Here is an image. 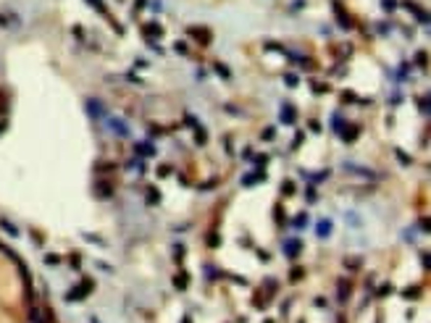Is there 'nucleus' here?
Segmentation results:
<instances>
[{
    "label": "nucleus",
    "mask_w": 431,
    "mask_h": 323,
    "mask_svg": "<svg viewBox=\"0 0 431 323\" xmlns=\"http://www.w3.org/2000/svg\"><path fill=\"white\" fill-rule=\"evenodd\" d=\"M89 289H92V281L84 279V281H82V286H77V292H71V294H68V300H82V297H87V294H89Z\"/></svg>",
    "instance_id": "1"
},
{
    "label": "nucleus",
    "mask_w": 431,
    "mask_h": 323,
    "mask_svg": "<svg viewBox=\"0 0 431 323\" xmlns=\"http://www.w3.org/2000/svg\"><path fill=\"white\" fill-rule=\"evenodd\" d=\"M192 34H197V42H208L210 40V32L208 29H197V27H189Z\"/></svg>",
    "instance_id": "2"
},
{
    "label": "nucleus",
    "mask_w": 431,
    "mask_h": 323,
    "mask_svg": "<svg viewBox=\"0 0 431 323\" xmlns=\"http://www.w3.org/2000/svg\"><path fill=\"white\" fill-rule=\"evenodd\" d=\"M284 253L290 255V258H295V255L300 253V242H286V244H284Z\"/></svg>",
    "instance_id": "3"
},
{
    "label": "nucleus",
    "mask_w": 431,
    "mask_h": 323,
    "mask_svg": "<svg viewBox=\"0 0 431 323\" xmlns=\"http://www.w3.org/2000/svg\"><path fill=\"white\" fill-rule=\"evenodd\" d=\"M281 118H284V123H292V121H295V111H292V108H284Z\"/></svg>",
    "instance_id": "4"
},
{
    "label": "nucleus",
    "mask_w": 431,
    "mask_h": 323,
    "mask_svg": "<svg viewBox=\"0 0 431 323\" xmlns=\"http://www.w3.org/2000/svg\"><path fill=\"white\" fill-rule=\"evenodd\" d=\"M329 229H331V223H329V221H321V223H318V234H321V237H326V234H329Z\"/></svg>",
    "instance_id": "5"
},
{
    "label": "nucleus",
    "mask_w": 431,
    "mask_h": 323,
    "mask_svg": "<svg viewBox=\"0 0 431 323\" xmlns=\"http://www.w3.org/2000/svg\"><path fill=\"white\" fill-rule=\"evenodd\" d=\"M0 223H3V229L8 231V234H19V229H16V226H11L8 221H0Z\"/></svg>",
    "instance_id": "6"
},
{
    "label": "nucleus",
    "mask_w": 431,
    "mask_h": 323,
    "mask_svg": "<svg viewBox=\"0 0 431 323\" xmlns=\"http://www.w3.org/2000/svg\"><path fill=\"white\" fill-rule=\"evenodd\" d=\"M174 284L179 286V289H184V286H187V276H176V279H174Z\"/></svg>",
    "instance_id": "7"
},
{
    "label": "nucleus",
    "mask_w": 431,
    "mask_h": 323,
    "mask_svg": "<svg viewBox=\"0 0 431 323\" xmlns=\"http://www.w3.org/2000/svg\"><path fill=\"white\" fill-rule=\"evenodd\" d=\"M145 32H148V34H160V27H155V24H148V27H145Z\"/></svg>",
    "instance_id": "8"
},
{
    "label": "nucleus",
    "mask_w": 431,
    "mask_h": 323,
    "mask_svg": "<svg viewBox=\"0 0 431 323\" xmlns=\"http://www.w3.org/2000/svg\"><path fill=\"white\" fill-rule=\"evenodd\" d=\"M284 82L290 84V87H295V84H297V77H295V74H286V77H284Z\"/></svg>",
    "instance_id": "9"
},
{
    "label": "nucleus",
    "mask_w": 431,
    "mask_h": 323,
    "mask_svg": "<svg viewBox=\"0 0 431 323\" xmlns=\"http://www.w3.org/2000/svg\"><path fill=\"white\" fill-rule=\"evenodd\" d=\"M148 200H150V203H158V192H155V189H148Z\"/></svg>",
    "instance_id": "10"
},
{
    "label": "nucleus",
    "mask_w": 431,
    "mask_h": 323,
    "mask_svg": "<svg viewBox=\"0 0 431 323\" xmlns=\"http://www.w3.org/2000/svg\"><path fill=\"white\" fill-rule=\"evenodd\" d=\"M216 71H219V74H221V77H226V79H229V68H224L221 63H219V66H216Z\"/></svg>",
    "instance_id": "11"
},
{
    "label": "nucleus",
    "mask_w": 431,
    "mask_h": 323,
    "mask_svg": "<svg viewBox=\"0 0 431 323\" xmlns=\"http://www.w3.org/2000/svg\"><path fill=\"white\" fill-rule=\"evenodd\" d=\"M45 260H47V263H50V265H56V263H61V258H58V255H47V258H45Z\"/></svg>",
    "instance_id": "12"
},
{
    "label": "nucleus",
    "mask_w": 431,
    "mask_h": 323,
    "mask_svg": "<svg viewBox=\"0 0 431 323\" xmlns=\"http://www.w3.org/2000/svg\"><path fill=\"white\" fill-rule=\"evenodd\" d=\"M281 189H284V192H290V194H292V192H295V184H292V182H286V184H284Z\"/></svg>",
    "instance_id": "13"
},
{
    "label": "nucleus",
    "mask_w": 431,
    "mask_h": 323,
    "mask_svg": "<svg viewBox=\"0 0 431 323\" xmlns=\"http://www.w3.org/2000/svg\"><path fill=\"white\" fill-rule=\"evenodd\" d=\"M158 173H160V176H166V173H171V168H169V166H160V168H158Z\"/></svg>",
    "instance_id": "14"
},
{
    "label": "nucleus",
    "mask_w": 431,
    "mask_h": 323,
    "mask_svg": "<svg viewBox=\"0 0 431 323\" xmlns=\"http://www.w3.org/2000/svg\"><path fill=\"white\" fill-rule=\"evenodd\" d=\"M295 223H297V229H302V223H305V215H297V218H295Z\"/></svg>",
    "instance_id": "15"
}]
</instances>
